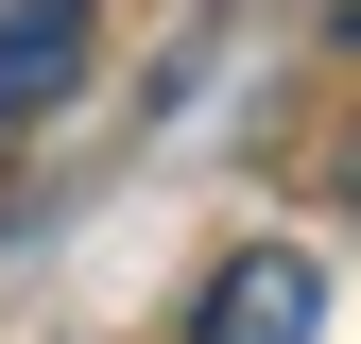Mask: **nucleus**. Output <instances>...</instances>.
I'll return each instance as SVG.
<instances>
[{
  "instance_id": "4",
  "label": "nucleus",
  "mask_w": 361,
  "mask_h": 344,
  "mask_svg": "<svg viewBox=\"0 0 361 344\" xmlns=\"http://www.w3.org/2000/svg\"><path fill=\"white\" fill-rule=\"evenodd\" d=\"M327 18H344V35H361V0H327Z\"/></svg>"
},
{
  "instance_id": "1",
  "label": "nucleus",
  "mask_w": 361,
  "mask_h": 344,
  "mask_svg": "<svg viewBox=\"0 0 361 344\" xmlns=\"http://www.w3.org/2000/svg\"><path fill=\"white\" fill-rule=\"evenodd\" d=\"M190 344H327V258H293V241H241V258L190 293Z\"/></svg>"
},
{
  "instance_id": "2",
  "label": "nucleus",
  "mask_w": 361,
  "mask_h": 344,
  "mask_svg": "<svg viewBox=\"0 0 361 344\" xmlns=\"http://www.w3.org/2000/svg\"><path fill=\"white\" fill-rule=\"evenodd\" d=\"M86 0H0V138H18V121H52L69 86H86Z\"/></svg>"
},
{
  "instance_id": "3",
  "label": "nucleus",
  "mask_w": 361,
  "mask_h": 344,
  "mask_svg": "<svg viewBox=\"0 0 361 344\" xmlns=\"http://www.w3.org/2000/svg\"><path fill=\"white\" fill-rule=\"evenodd\" d=\"M344 207H361V138H344Z\"/></svg>"
}]
</instances>
